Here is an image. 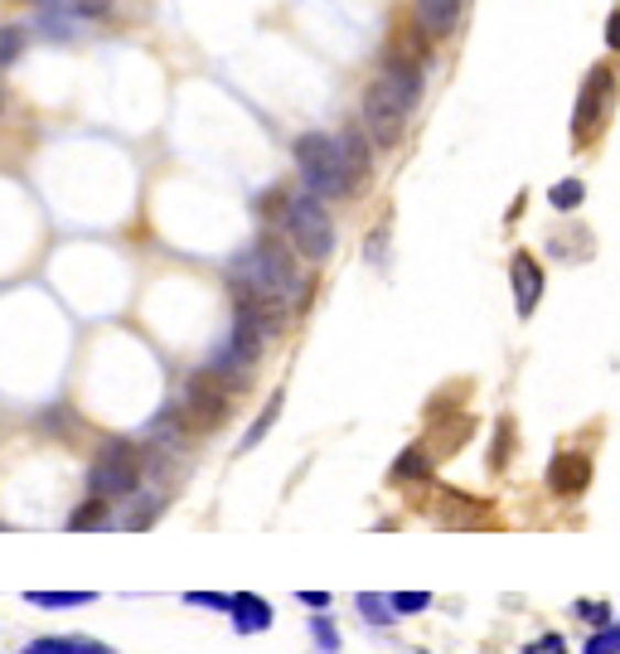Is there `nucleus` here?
Instances as JSON below:
<instances>
[{
  "mask_svg": "<svg viewBox=\"0 0 620 654\" xmlns=\"http://www.w3.org/2000/svg\"><path fill=\"white\" fill-rule=\"evenodd\" d=\"M581 199H587V185H581V179H563V185L548 189V204H553L557 214H573Z\"/></svg>",
  "mask_w": 620,
  "mask_h": 654,
  "instance_id": "obj_18",
  "label": "nucleus"
},
{
  "mask_svg": "<svg viewBox=\"0 0 620 654\" xmlns=\"http://www.w3.org/2000/svg\"><path fill=\"white\" fill-rule=\"evenodd\" d=\"M141 484V451L131 442H102V451L93 456L88 490L93 500H131Z\"/></svg>",
  "mask_w": 620,
  "mask_h": 654,
  "instance_id": "obj_6",
  "label": "nucleus"
},
{
  "mask_svg": "<svg viewBox=\"0 0 620 654\" xmlns=\"http://www.w3.org/2000/svg\"><path fill=\"white\" fill-rule=\"evenodd\" d=\"M417 476H432V456L422 446H412V451L393 460V480H417Z\"/></svg>",
  "mask_w": 620,
  "mask_h": 654,
  "instance_id": "obj_17",
  "label": "nucleus"
},
{
  "mask_svg": "<svg viewBox=\"0 0 620 654\" xmlns=\"http://www.w3.org/2000/svg\"><path fill=\"white\" fill-rule=\"evenodd\" d=\"M339 155H345V165H349V175H355V185H363V179H369V170H373V161H369V131L363 127H355V121H349L345 131H339Z\"/></svg>",
  "mask_w": 620,
  "mask_h": 654,
  "instance_id": "obj_11",
  "label": "nucleus"
},
{
  "mask_svg": "<svg viewBox=\"0 0 620 654\" xmlns=\"http://www.w3.org/2000/svg\"><path fill=\"white\" fill-rule=\"evenodd\" d=\"M30 654H112V650L97 645L88 635H68V640H34Z\"/></svg>",
  "mask_w": 620,
  "mask_h": 654,
  "instance_id": "obj_13",
  "label": "nucleus"
},
{
  "mask_svg": "<svg viewBox=\"0 0 620 654\" xmlns=\"http://www.w3.org/2000/svg\"><path fill=\"white\" fill-rule=\"evenodd\" d=\"M509 282H514V301H519V315H529L539 310V301H543V286H548V276H543V266L533 252L519 248L514 258H509Z\"/></svg>",
  "mask_w": 620,
  "mask_h": 654,
  "instance_id": "obj_8",
  "label": "nucleus"
},
{
  "mask_svg": "<svg viewBox=\"0 0 620 654\" xmlns=\"http://www.w3.org/2000/svg\"><path fill=\"white\" fill-rule=\"evenodd\" d=\"M24 54V30L20 24H0V68H10Z\"/></svg>",
  "mask_w": 620,
  "mask_h": 654,
  "instance_id": "obj_19",
  "label": "nucleus"
},
{
  "mask_svg": "<svg viewBox=\"0 0 620 654\" xmlns=\"http://www.w3.org/2000/svg\"><path fill=\"white\" fill-rule=\"evenodd\" d=\"M228 615H233V625L242 630V635H258V630L272 625V606H267L258 591H238L233 606H228Z\"/></svg>",
  "mask_w": 620,
  "mask_h": 654,
  "instance_id": "obj_12",
  "label": "nucleus"
},
{
  "mask_svg": "<svg viewBox=\"0 0 620 654\" xmlns=\"http://www.w3.org/2000/svg\"><path fill=\"white\" fill-rule=\"evenodd\" d=\"M460 6H466V0H417L422 34H427V40H446L460 24Z\"/></svg>",
  "mask_w": 620,
  "mask_h": 654,
  "instance_id": "obj_10",
  "label": "nucleus"
},
{
  "mask_svg": "<svg viewBox=\"0 0 620 654\" xmlns=\"http://www.w3.org/2000/svg\"><path fill=\"white\" fill-rule=\"evenodd\" d=\"M73 20H102L107 10H112V0H64Z\"/></svg>",
  "mask_w": 620,
  "mask_h": 654,
  "instance_id": "obj_22",
  "label": "nucleus"
},
{
  "mask_svg": "<svg viewBox=\"0 0 620 654\" xmlns=\"http://www.w3.org/2000/svg\"><path fill=\"white\" fill-rule=\"evenodd\" d=\"M311 630H315V640H320V650H325V654H335V650H339V635H335V625L325 621V615H315Z\"/></svg>",
  "mask_w": 620,
  "mask_h": 654,
  "instance_id": "obj_25",
  "label": "nucleus"
},
{
  "mask_svg": "<svg viewBox=\"0 0 620 654\" xmlns=\"http://www.w3.org/2000/svg\"><path fill=\"white\" fill-rule=\"evenodd\" d=\"M587 654H620V621L597 630V635H587Z\"/></svg>",
  "mask_w": 620,
  "mask_h": 654,
  "instance_id": "obj_21",
  "label": "nucleus"
},
{
  "mask_svg": "<svg viewBox=\"0 0 620 654\" xmlns=\"http://www.w3.org/2000/svg\"><path fill=\"white\" fill-rule=\"evenodd\" d=\"M355 606L363 611V621H373V625H388L398 615V606H393V597H383V591H359L355 597Z\"/></svg>",
  "mask_w": 620,
  "mask_h": 654,
  "instance_id": "obj_14",
  "label": "nucleus"
},
{
  "mask_svg": "<svg viewBox=\"0 0 620 654\" xmlns=\"http://www.w3.org/2000/svg\"><path fill=\"white\" fill-rule=\"evenodd\" d=\"M422 654H427V650H422Z\"/></svg>",
  "mask_w": 620,
  "mask_h": 654,
  "instance_id": "obj_30",
  "label": "nucleus"
},
{
  "mask_svg": "<svg viewBox=\"0 0 620 654\" xmlns=\"http://www.w3.org/2000/svg\"><path fill=\"white\" fill-rule=\"evenodd\" d=\"M276 417H282V393H272V397H267V407L258 412V422H252L248 436H242V451H252V446H258L262 436L272 432V422H276Z\"/></svg>",
  "mask_w": 620,
  "mask_h": 654,
  "instance_id": "obj_16",
  "label": "nucleus"
},
{
  "mask_svg": "<svg viewBox=\"0 0 620 654\" xmlns=\"http://www.w3.org/2000/svg\"><path fill=\"white\" fill-rule=\"evenodd\" d=\"M233 393H242V388H233L224 379V373L214 369H199L194 379L185 383V397H180V422H185L189 436H209L228 422V412H233Z\"/></svg>",
  "mask_w": 620,
  "mask_h": 654,
  "instance_id": "obj_4",
  "label": "nucleus"
},
{
  "mask_svg": "<svg viewBox=\"0 0 620 654\" xmlns=\"http://www.w3.org/2000/svg\"><path fill=\"white\" fill-rule=\"evenodd\" d=\"M30 606H44V611H64V606H88L93 591H24Z\"/></svg>",
  "mask_w": 620,
  "mask_h": 654,
  "instance_id": "obj_15",
  "label": "nucleus"
},
{
  "mask_svg": "<svg viewBox=\"0 0 620 654\" xmlns=\"http://www.w3.org/2000/svg\"><path fill=\"white\" fill-rule=\"evenodd\" d=\"M577 621L591 625V630L616 625V621H611V606H606V601H577Z\"/></svg>",
  "mask_w": 620,
  "mask_h": 654,
  "instance_id": "obj_20",
  "label": "nucleus"
},
{
  "mask_svg": "<svg viewBox=\"0 0 620 654\" xmlns=\"http://www.w3.org/2000/svg\"><path fill=\"white\" fill-rule=\"evenodd\" d=\"M189 606H214V611H228L233 606V597H224V591H185Z\"/></svg>",
  "mask_w": 620,
  "mask_h": 654,
  "instance_id": "obj_24",
  "label": "nucleus"
},
{
  "mask_svg": "<svg viewBox=\"0 0 620 654\" xmlns=\"http://www.w3.org/2000/svg\"><path fill=\"white\" fill-rule=\"evenodd\" d=\"M282 228H286L291 248H296L306 262H325L335 252V224H330V214H325L320 194H311V189L296 194V199L286 204Z\"/></svg>",
  "mask_w": 620,
  "mask_h": 654,
  "instance_id": "obj_5",
  "label": "nucleus"
},
{
  "mask_svg": "<svg viewBox=\"0 0 620 654\" xmlns=\"http://www.w3.org/2000/svg\"><path fill=\"white\" fill-rule=\"evenodd\" d=\"M296 601L311 606V611H325V606H330V591H296Z\"/></svg>",
  "mask_w": 620,
  "mask_h": 654,
  "instance_id": "obj_27",
  "label": "nucleus"
},
{
  "mask_svg": "<svg viewBox=\"0 0 620 654\" xmlns=\"http://www.w3.org/2000/svg\"><path fill=\"white\" fill-rule=\"evenodd\" d=\"M587 484H591V456H587V451H563V456H553V466H548V490H553V494H563V500H577Z\"/></svg>",
  "mask_w": 620,
  "mask_h": 654,
  "instance_id": "obj_9",
  "label": "nucleus"
},
{
  "mask_svg": "<svg viewBox=\"0 0 620 654\" xmlns=\"http://www.w3.org/2000/svg\"><path fill=\"white\" fill-rule=\"evenodd\" d=\"M606 48L620 54V10H611V20H606Z\"/></svg>",
  "mask_w": 620,
  "mask_h": 654,
  "instance_id": "obj_28",
  "label": "nucleus"
},
{
  "mask_svg": "<svg viewBox=\"0 0 620 654\" xmlns=\"http://www.w3.org/2000/svg\"><path fill=\"white\" fill-rule=\"evenodd\" d=\"M30 6H44V10H54V6H64V0H30Z\"/></svg>",
  "mask_w": 620,
  "mask_h": 654,
  "instance_id": "obj_29",
  "label": "nucleus"
},
{
  "mask_svg": "<svg viewBox=\"0 0 620 654\" xmlns=\"http://www.w3.org/2000/svg\"><path fill=\"white\" fill-rule=\"evenodd\" d=\"M296 170H301V179H306V189L320 194V199H349V194L359 189L345 165V155H339V141L325 137V131L296 137Z\"/></svg>",
  "mask_w": 620,
  "mask_h": 654,
  "instance_id": "obj_3",
  "label": "nucleus"
},
{
  "mask_svg": "<svg viewBox=\"0 0 620 654\" xmlns=\"http://www.w3.org/2000/svg\"><path fill=\"white\" fill-rule=\"evenodd\" d=\"M393 606H398V615H417L432 606V591H398Z\"/></svg>",
  "mask_w": 620,
  "mask_h": 654,
  "instance_id": "obj_23",
  "label": "nucleus"
},
{
  "mask_svg": "<svg viewBox=\"0 0 620 654\" xmlns=\"http://www.w3.org/2000/svg\"><path fill=\"white\" fill-rule=\"evenodd\" d=\"M228 282L267 291V296H282V301H301L306 296V282L296 276V262L276 238H258L248 252L233 262V276Z\"/></svg>",
  "mask_w": 620,
  "mask_h": 654,
  "instance_id": "obj_2",
  "label": "nucleus"
},
{
  "mask_svg": "<svg viewBox=\"0 0 620 654\" xmlns=\"http://www.w3.org/2000/svg\"><path fill=\"white\" fill-rule=\"evenodd\" d=\"M611 97H616V73L597 64L591 68V78H587V88H581L577 97V117H573V137L577 141H587L591 131L606 121V112H611Z\"/></svg>",
  "mask_w": 620,
  "mask_h": 654,
  "instance_id": "obj_7",
  "label": "nucleus"
},
{
  "mask_svg": "<svg viewBox=\"0 0 620 654\" xmlns=\"http://www.w3.org/2000/svg\"><path fill=\"white\" fill-rule=\"evenodd\" d=\"M417 102H422V64L388 54V73L363 88L359 127L369 131V141L379 145V151H393V145L403 141L407 117H412V107H417Z\"/></svg>",
  "mask_w": 620,
  "mask_h": 654,
  "instance_id": "obj_1",
  "label": "nucleus"
},
{
  "mask_svg": "<svg viewBox=\"0 0 620 654\" xmlns=\"http://www.w3.org/2000/svg\"><path fill=\"white\" fill-rule=\"evenodd\" d=\"M524 654H567V645H563V635H543V640H533Z\"/></svg>",
  "mask_w": 620,
  "mask_h": 654,
  "instance_id": "obj_26",
  "label": "nucleus"
}]
</instances>
